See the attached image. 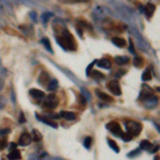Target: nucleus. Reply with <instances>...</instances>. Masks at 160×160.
I'll return each mask as SVG.
<instances>
[{"label": "nucleus", "instance_id": "nucleus-1", "mask_svg": "<svg viewBox=\"0 0 160 160\" xmlns=\"http://www.w3.org/2000/svg\"><path fill=\"white\" fill-rule=\"evenodd\" d=\"M57 42L65 50H76L77 48L74 37L71 34V32L66 29L63 30V32L61 33L60 36H57Z\"/></svg>", "mask_w": 160, "mask_h": 160}, {"label": "nucleus", "instance_id": "nucleus-2", "mask_svg": "<svg viewBox=\"0 0 160 160\" xmlns=\"http://www.w3.org/2000/svg\"><path fill=\"white\" fill-rule=\"evenodd\" d=\"M126 130L127 134H129L131 137L138 136L140 134L142 130V124L140 122H136V121H128L126 122Z\"/></svg>", "mask_w": 160, "mask_h": 160}, {"label": "nucleus", "instance_id": "nucleus-3", "mask_svg": "<svg viewBox=\"0 0 160 160\" xmlns=\"http://www.w3.org/2000/svg\"><path fill=\"white\" fill-rule=\"evenodd\" d=\"M58 97L55 95V94H50V95H47L45 97V101H44V106L46 108L48 109H55L58 106Z\"/></svg>", "mask_w": 160, "mask_h": 160}, {"label": "nucleus", "instance_id": "nucleus-4", "mask_svg": "<svg viewBox=\"0 0 160 160\" xmlns=\"http://www.w3.org/2000/svg\"><path fill=\"white\" fill-rule=\"evenodd\" d=\"M106 128H107L110 132H112L114 136L121 137V136L123 134V130H122V128H121V125H119L117 122H110V123H108L106 125Z\"/></svg>", "mask_w": 160, "mask_h": 160}, {"label": "nucleus", "instance_id": "nucleus-5", "mask_svg": "<svg viewBox=\"0 0 160 160\" xmlns=\"http://www.w3.org/2000/svg\"><path fill=\"white\" fill-rule=\"evenodd\" d=\"M108 90L111 92L113 95H115V96H119V95H122V90H121V86H119V83L117 80H111L110 82H108Z\"/></svg>", "mask_w": 160, "mask_h": 160}, {"label": "nucleus", "instance_id": "nucleus-6", "mask_svg": "<svg viewBox=\"0 0 160 160\" xmlns=\"http://www.w3.org/2000/svg\"><path fill=\"white\" fill-rule=\"evenodd\" d=\"M143 104H144L145 108L154 109L158 105V98L156 96H154V94H152V95H149V96H147L146 98L143 99Z\"/></svg>", "mask_w": 160, "mask_h": 160}, {"label": "nucleus", "instance_id": "nucleus-7", "mask_svg": "<svg viewBox=\"0 0 160 160\" xmlns=\"http://www.w3.org/2000/svg\"><path fill=\"white\" fill-rule=\"evenodd\" d=\"M32 142V137H31V134H29L28 132H25V134H22L20 136V138L18 140V144L20 146H27L29 145L30 143Z\"/></svg>", "mask_w": 160, "mask_h": 160}, {"label": "nucleus", "instance_id": "nucleus-8", "mask_svg": "<svg viewBox=\"0 0 160 160\" xmlns=\"http://www.w3.org/2000/svg\"><path fill=\"white\" fill-rule=\"evenodd\" d=\"M97 66L98 67H103L105 70H110L112 66V63L111 61L108 59H101V60H97Z\"/></svg>", "mask_w": 160, "mask_h": 160}, {"label": "nucleus", "instance_id": "nucleus-9", "mask_svg": "<svg viewBox=\"0 0 160 160\" xmlns=\"http://www.w3.org/2000/svg\"><path fill=\"white\" fill-rule=\"evenodd\" d=\"M155 10H156V7H155L153 3L149 2V3L145 5V7H144V13H145L146 17H147V18H151V17L153 16Z\"/></svg>", "mask_w": 160, "mask_h": 160}, {"label": "nucleus", "instance_id": "nucleus-10", "mask_svg": "<svg viewBox=\"0 0 160 160\" xmlns=\"http://www.w3.org/2000/svg\"><path fill=\"white\" fill-rule=\"evenodd\" d=\"M36 119L40 121V122H42V123H45V124H47L48 126H51L53 127V128H58V124L55 123V122H52L51 119H47V117H45V116H40L38 114H36Z\"/></svg>", "mask_w": 160, "mask_h": 160}, {"label": "nucleus", "instance_id": "nucleus-11", "mask_svg": "<svg viewBox=\"0 0 160 160\" xmlns=\"http://www.w3.org/2000/svg\"><path fill=\"white\" fill-rule=\"evenodd\" d=\"M30 95L34 98H36V99H42V98H44L45 97V93L41 90H37V89H31L29 91Z\"/></svg>", "mask_w": 160, "mask_h": 160}, {"label": "nucleus", "instance_id": "nucleus-12", "mask_svg": "<svg viewBox=\"0 0 160 160\" xmlns=\"http://www.w3.org/2000/svg\"><path fill=\"white\" fill-rule=\"evenodd\" d=\"M129 57H126V56H117L114 58V62H115L117 65H125V64H128L129 63Z\"/></svg>", "mask_w": 160, "mask_h": 160}, {"label": "nucleus", "instance_id": "nucleus-13", "mask_svg": "<svg viewBox=\"0 0 160 160\" xmlns=\"http://www.w3.org/2000/svg\"><path fill=\"white\" fill-rule=\"evenodd\" d=\"M112 43L117 46V47H121V48H123L126 46V41L124 40L123 37H119V36H114L112 37Z\"/></svg>", "mask_w": 160, "mask_h": 160}, {"label": "nucleus", "instance_id": "nucleus-14", "mask_svg": "<svg viewBox=\"0 0 160 160\" xmlns=\"http://www.w3.org/2000/svg\"><path fill=\"white\" fill-rule=\"evenodd\" d=\"M96 94H97V96L99 97L101 101H108V103H110V101H113V98H112L110 95L104 93V92H101V91H99V90H96Z\"/></svg>", "mask_w": 160, "mask_h": 160}, {"label": "nucleus", "instance_id": "nucleus-15", "mask_svg": "<svg viewBox=\"0 0 160 160\" xmlns=\"http://www.w3.org/2000/svg\"><path fill=\"white\" fill-rule=\"evenodd\" d=\"M50 77H49V75L47 74V73H45V72H43L41 74V76H40V79H38V82L41 83V84H47L48 86V83L50 82Z\"/></svg>", "mask_w": 160, "mask_h": 160}, {"label": "nucleus", "instance_id": "nucleus-16", "mask_svg": "<svg viewBox=\"0 0 160 160\" xmlns=\"http://www.w3.org/2000/svg\"><path fill=\"white\" fill-rule=\"evenodd\" d=\"M61 117L67 119V121H74L76 119V115H75L74 112H70V111H62L61 114H60Z\"/></svg>", "mask_w": 160, "mask_h": 160}, {"label": "nucleus", "instance_id": "nucleus-17", "mask_svg": "<svg viewBox=\"0 0 160 160\" xmlns=\"http://www.w3.org/2000/svg\"><path fill=\"white\" fill-rule=\"evenodd\" d=\"M7 158L9 160H18L22 158V155H20V152L15 149V151H12L11 153L7 155Z\"/></svg>", "mask_w": 160, "mask_h": 160}, {"label": "nucleus", "instance_id": "nucleus-18", "mask_svg": "<svg viewBox=\"0 0 160 160\" xmlns=\"http://www.w3.org/2000/svg\"><path fill=\"white\" fill-rule=\"evenodd\" d=\"M152 78H153V76H152L151 68L147 67V68H145V71H144L143 75H142V80H143V81H149Z\"/></svg>", "mask_w": 160, "mask_h": 160}, {"label": "nucleus", "instance_id": "nucleus-19", "mask_svg": "<svg viewBox=\"0 0 160 160\" xmlns=\"http://www.w3.org/2000/svg\"><path fill=\"white\" fill-rule=\"evenodd\" d=\"M153 147V144L149 141V140H143L140 143V149H144V151H149V149Z\"/></svg>", "mask_w": 160, "mask_h": 160}, {"label": "nucleus", "instance_id": "nucleus-20", "mask_svg": "<svg viewBox=\"0 0 160 160\" xmlns=\"http://www.w3.org/2000/svg\"><path fill=\"white\" fill-rule=\"evenodd\" d=\"M107 141H108L109 146H110V147H111V149H113V151H114L115 153H119V147L117 146V144H116V142L114 141V140H111V139H108Z\"/></svg>", "mask_w": 160, "mask_h": 160}, {"label": "nucleus", "instance_id": "nucleus-21", "mask_svg": "<svg viewBox=\"0 0 160 160\" xmlns=\"http://www.w3.org/2000/svg\"><path fill=\"white\" fill-rule=\"evenodd\" d=\"M144 64V59L141 57H136L134 59V65L136 67H142Z\"/></svg>", "mask_w": 160, "mask_h": 160}, {"label": "nucleus", "instance_id": "nucleus-22", "mask_svg": "<svg viewBox=\"0 0 160 160\" xmlns=\"http://www.w3.org/2000/svg\"><path fill=\"white\" fill-rule=\"evenodd\" d=\"M58 86H59V84H58V81H57L56 79H51V80H50V82L48 83L47 88H48V90H50V91H55V90L58 89Z\"/></svg>", "mask_w": 160, "mask_h": 160}, {"label": "nucleus", "instance_id": "nucleus-23", "mask_svg": "<svg viewBox=\"0 0 160 160\" xmlns=\"http://www.w3.org/2000/svg\"><path fill=\"white\" fill-rule=\"evenodd\" d=\"M31 137H32V139H33L34 141H40V140L42 139V134L37 129H33V130H32V136H31Z\"/></svg>", "mask_w": 160, "mask_h": 160}, {"label": "nucleus", "instance_id": "nucleus-24", "mask_svg": "<svg viewBox=\"0 0 160 160\" xmlns=\"http://www.w3.org/2000/svg\"><path fill=\"white\" fill-rule=\"evenodd\" d=\"M42 44L44 45L45 47L47 48V50H48V51H50V52H51V53H52L51 45H50V42H49L48 38H43V40H42Z\"/></svg>", "mask_w": 160, "mask_h": 160}, {"label": "nucleus", "instance_id": "nucleus-25", "mask_svg": "<svg viewBox=\"0 0 160 160\" xmlns=\"http://www.w3.org/2000/svg\"><path fill=\"white\" fill-rule=\"evenodd\" d=\"M92 138L91 137H86V139H84V147H86V149H91V146H92Z\"/></svg>", "mask_w": 160, "mask_h": 160}, {"label": "nucleus", "instance_id": "nucleus-26", "mask_svg": "<svg viewBox=\"0 0 160 160\" xmlns=\"http://www.w3.org/2000/svg\"><path fill=\"white\" fill-rule=\"evenodd\" d=\"M92 77L95 79H104L106 76H105L103 73H101V72L98 71H93V74H92Z\"/></svg>", "mask_w": 160, "mask_h": 160}, {"label": "nucleus", "instance_id": "nucleus-27", "mask_svg": "<svg viewBox=\"0 0 160 160\" xmlns=\"http://www.w3.org/2000/svg\"><path fill=\"white\" fill-rule=\"evenodd\" d=\"M51 17H52V13H50V12H45V13L42 14V19H43V22L45 24L48 22V19L51 18Z\"/></svg>", "mask_w": 160, "mask_h": 160}, {"label": "nucleus", "instance_id": "nucleus-28", "mask_svg": "<svg viewBox=\"0 0 160 160\" xmlns=\"http://www.w3.org/2000/svg\"><path fill=\"white\" fill-rule=\"evenodd\" d=\"M140 153H141V149H134L132 152L127 154V156L129 157V158H134V157L140 155Z\"/></svg>", "mask_w": 160, "mask_h": 160}, {"label": "nucleus", "instance_id": "nucleus-29", "mask_svg": "<svg viewBox=\"0 0 160 160\" xmlns=\"http://www.w3.org/2000/svg\"><path fill=\"white\" fill-rule=\"evenodd\" d=\"M121 138L123 139L124 141L127 142V141H131L132 140V137H131L129 134H127V132H123V134L121 136Z\"/></svg>", "mask_w": 160, "mask_h": 160}, {"label": "nucleus", "instance_id": "nucleus-30", "mask_svg": "<svg viewBox=\"0 0 160 160\" xmlns=\"http://www.w3.org/2000/svg\"><path fill=\"white\" fill-rule=\"evenodd\" d=\"M29 15H30V17H31V19H32V20H33L34 22H37V14H36V12H35V11L30 12Z\"/></svg>", "mask_w": 160, "mask_h": 160}, {"label": "nucleus", "instance_id": "nucleus-31", "mask_svg": "<svg viewBox=\"0 0 160 160\" xmlns=\"http://www.w3.org/2000/svg\"><path fill=\"white\" fill-rule=\"evenodd\" d=\"M5 146H7V142L5 139H0V149H3Z\"/></svg>", "mask_w": 160, "mask_h": 160}, {"label": "nucleus", "instance_id": "nucleus-32", "mask_svg": "<svg viewBox=\"0 0 160 160\" xmlns=\"http://www.w3.org/2000/svg\"><path fill=\"white\" fill-rule=\"evenodd\" d=\"M11 129L10 128H3V129H0V136H5V134H10Z\"/></svg>", "mask_w": 160, "mask_h": 160}, {"label": "nucleus", "instance_id": "nucleus-33", "mask_svg": "<svg viewBox=\"0 0 160 160\" xmlns=\"http://www.w3.org/2000/svg\"><path fill=\"white\" fill-rule=\"evenodd\" d=\"M159 149H160V146L159 145H155V147H154V145H153V147L149 149V153H152V154H155V153H157V152H158Z\"/></svg>", "mask_w": 160, "mask_h": 160}, {"label": "nucleus", "instance_id": "nucleus-34", "mask_svg": "<svg viewBox=\"0 0 160 160\" xmlns=\"http://www.w3.org/2000/svg\"><path fill=\"white\" fill-rule=\"evenodd\" d=\"M79 101H80V104L83 105V106H84V105L86 104V97L83 96L82 94H79Z\"/></svg>", "mask_w": 160, "mask_h": 160}, {"label": "nucleus", "instance_id": "nucleus-35", "mask_svg": "<svg viewBox=\"0 0 160 160\" xmlns=\"http://www.w3.org/2000/svg\"><path fill=\"white\" fill-rule=\"evenodd\" d=\"M94 64H95V62H92V63L90 64L89 66L86 67V74L88 75V76H90V72L92 71V67L94 66Z\"/></svg>", "mask_w": 160, "mask_h": 160}, {"label": "nucleus", "instance_id": "nucleus-36", "mask_svg": "<svg viewBox=\"0 0 160 160\" xmlns=\"http://www.w3.org/2000/svg\"><path fill=\"white\" fill-rule=\"evenodd\" d=\"M126 74V71H125V70H124V71H117V73H116L115 74V77L116 78H119V77H121V76H123V75H125Z\"/></svg>", "mask_w": 160, "mask_h": 160}, {"label": "nucleus", "instance_id": "nucleus-37", "mask_svg": "<svg viewBox=\"0 0 160 160\" xmlns=\"http://www.w3.org/2000/svg\"><path fill=\"white\" fill-rule=\"evenodd\" d=\"M25 122H26V119L24 116V113L20 112V114H19V123H25Z\"/></svg>", "mask_w": 160, "mask_h": 160}, {"label": "nucleus", "instance_id": "nucleus-38", "mask_svg": "<svg viewBox=\"0 0 160 160\" xmlns=\"http://www.w3.org/2000/svg\"><path fill=\"white\" fill-rule=\"evenodd\" d=\"M129 51L131 52V53H134V43H132V41L131 40H129Z\"/></svg>", "mask_w": 160, "mask_h": 160}, {"label": "nucleus", "instance_id": "nucleus-39", "mask_svg": "<svg viewBox=\"0 0 160 160\" xmlns=\"http://www.w3.org/2000/svg\"><path fill=\"white\" fill-rule=\"evenodd\" d=\"M9 147H10V149H11V152L12 151H15V149H16V144H15V143H11Z\"/></svg>", "mask_w": 160, "mask_h": 160}, {"label": "nucleus", "instance_id": "nucleus-40", "mask_svg": "<svg viewBox=\"0 0 160 160\" xmlns=\"http://www.w3.org/2000/svg\"><path fill=\"white\" fill-rule=\"evenodd\" d=\"M2 86H3V79L0 77V91L2 89Z\"/></svg>", "mask_w": 160, "mask_h": 160}, {"label": "nucleus", "instance_id": "nucleus-41", "mask_svg": "<svg viewBox=\"0 0 160 160\" xmlns=\"http://www.w3.org/2000/svg\"><path fill=\"white\" fill-rule=\"evenodd\" d=\"M154 125H155V127L157 128V130H158V132H160V125L157 123H154Z\"/></svg>", "mask_w": 160, "mask_h": 160}, {"label": "nucleus", "instance_id": "nucleus-42", "mask_svg": "<svg viewBox=\"0 0 160 160\" xmlns=\"http://www.w3.org/2000/svg\"><path fill=\"white\" fill-rule=\"evenodd\" d=\"M29 160H40V159H38L37 157H35V156H31V157H30Z\"/></svg>", "mask_w": 160, "mask_h": 160}, {"label": "nucleus", "instance_id": "nucleus-43", "mask_svg": "<svg viewBox=\"0 0 160 160\" xmlns=\"http://www.w3.org/2000/svg\"><path fill=\"white\" fill-rule=\"evenodd\" d=\"M50 160H64V159H61V158H51Z\"/></svg>", "mask_w": 160, "mask_h": 160}, {"label": "nucleus", "instance_id": "nucleus-44", "mask_svg": "<svg viewBox=\"0 0 160 160\" xmlns=\"http://www.w3.org/2000/svg\"><path fill=\"white\" fill-rule=\"evenodd\" d=\"M154 160H160V156H156Z\"/></svg>", "mask_w": 160, "mask_h": 160}, {"label": "nucleus", "instance_id": "nucleus-45", "mask_svg": "<svg viewBox=\"0 0 160 160\" xmlns=\"http://www.w3.org/2000/svg\"><path fill=\"white\" fill-rule=\"evenodd\" d=\"M156 90H157V91H158V92H160V88H157Z\"/></svg>", "mask_w": 160, "mask_h": 160}]
</instances>
